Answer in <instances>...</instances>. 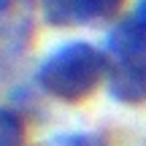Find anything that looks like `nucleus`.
Segmentation results:
<instances>
[{
	"mask_svg": "<svg viewBox=\"0 0 146 146\" xmlns=\"http://www.w3.org/2000/svg\"><path fill=\"white\" fill-rule=\"evenodd\" d=\"M108 60L98 46L73 41L54 49L38 68V87L62 103H81L108 78Z\"/></svg>",
	"mask_w": 146,
	"mask_h": 146,
	"instance_id": "f257e3e1",
	"label": "nucleus"
},
{
	"mask_svg": "<svg viewBox=\"0 0 146 146\" xmlns=\"http://www.w3.org/2000/svg\"><path fill=\"white\" fill-rule=\"evenodd\" d=\"M125 0H41L43 16L54 27H81L116 16Z\"/></svg>",
	"mask_w": 146,
	"mask_h": 146,
	"instance_id": "f03ea898",
	"label": "nucleus"
},
{
	"mask_svg": "<svg viewBox=\"0 0 146 146\" xmlns=\"http://www.w3.org/2000/svg\"><path fill=\"white\" fill-rule=\"evenodd\" d=\"M108 95L116 103L125 106H141L146 103V54L122 57L108 70Z\"/></svg>",
	"mask_w": 146,
	"mask_h": 146,
	"instance_id": "7ed1b4c3",
	"label": "nucleus"
},
{
	"mask_svg": "<svg viewBox=\"0 0 146 146\" xmlns=\"http://www.w3.org/2000/svg\"><path fill=\"white\" fill-rule=\"evenodd\" d=\"M106 46L114 54V60L146 54V0H138L130 14L111 27Z\"/></svg>",
	"mask_w": 146,
	"mask_h": 146,
	"instance_id": "20e7f679",
	"label": "nucleus"
},
{
	"mask_svg": "<svg viewBox=\"0 0 146 146\" xmlns=\"http://www.w3.org/2000/svg\"><path fill=\"white\" fill-rule=\"evenodd\" d=\"M25 143V122L16 111L0 108V146H22Z\"/></svg>",
	"mask_w": 146,
	"mask_h": 146,
	"instance_id": "39448f33",
	"label": "nucleus"
},
{
	"mask_svg": "<svg viewBox=\"0 0 146 146\" xmlns=\"http://www.w3.org/2000/svg\"><path fill=\"white\" fill-rule=\"evenodd\" d=\"M11 3H16V0H0V8H5V5H11Z\"/></svg>",
	"mask_w": 146,
	"mask_h": 146,
	"instance_id": "423d86ee",
	"label": "nucleus"
}]
</instances>
